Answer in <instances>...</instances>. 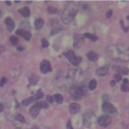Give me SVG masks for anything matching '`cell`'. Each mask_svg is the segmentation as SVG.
Masks as SVG:
<instances>
[{"instance_id": "cell-37", "label": "cell", "mask_w": 129, "mask_h": 129, "mask_svg": "<svg viewBox=\"0 0 129 129\" xmlns=\"http://www.w3.org/2000/svg\"><path fill=\"white\" fill-rule=\"evenodd\" d=\"M32 129H38V128H37V126H33V127H32Z\"/></svg>"}, {"instance_id": "cell-19", "label": "cell", "mask_w": 129, "mask_h": 129, "mask_svg": "<svg viewBox=\"0 0 129 129\" xmlns=\"http://www.w3.org/2000/svg\"><path fill=\"white\" fill-rule=\"evenodd\" d=\"M54 101H55L56 103H58V104H61L62 102H63V96L61 95V94H55L54 95Z\"/></svg>"}, {"instance_id": "cell-17", "label": "cell", "mask_w": 129, "mask_h": 129, "mask_svg": "<svg viewBox=\"0 0 129 129\" xmlns=\"http://www.w3.org/2000/svg\"><path fill=\"white\" fill-rule=\"evenodd\" d=\"M87 57H88V59L90 60V61H97V59H98V54L97 53H95V52H93V51H91V52H89L88 54H87Z\"/></svg>"}, {"instance_id": "cell-27", "label": "cell", "mask_w": 129, "mask_h": 129, "mask_svg": "<svg viewBox=\"0 0 129 129\" xmlns=\"http://www.w3.org/2000/svg\"><path fill=\"white\" fill-rule=\"evenodd\" d=\"M121 91L122 92H128L129 91V87H128V85H122V87H121Z\"/></svg>"}, {"instance_id": "cell-10", "label": "cell", "mask_w": 129, "mask_h": 129, "mask_svg": "<svg viewBox=\"0 0 129 129\" xmlns=\"http://www.w3.org/2000/svg\"><path fill=\"white\" fill-rule=\"evenodd\" d=\"M4 24H5V27H6L7 31H9V32L14 31V29H15V22L13 21L12 18H8V17L5 18V20H4Z\"/></svg>"}, {"instance_id": "cell-18", "label": "cell", "mask_w": 129, "mask_h": 129, "mask_svg": "<svg viewBox=\"0 0 129 129\" xmlns=\"http://www.w3.org/2000/svg\"><path fill=\"white\" fill-rule=\"evenodd\" d=\"M19 13L22 15L23 17L28 18V17L30 16V9H29L28 7H23V8H21V9L19 10Z\"/></svg>"}, {"instance_id": "cell-34", "label": "cell", "mask_w": 129, "mask_h": 129, "mask_svg": "<svg viewBox=\"0 0 129 129\" xmlns=\"http://www.w3.org/2000/svg\"><path fill=\"white\" fill-rule=\"evenodd\" d=\"M17 50H18V51H23V50H24V48H23V47H18V48H17Z\"/></svg>"}, {"instance_id": "cell-12", "label": "cell", "mask_w": 129, "mask_h": 129, "mask_svg": "<svg viewBox=\"0 0 129 129\" xmlns=\"http://www.w3.org/2000/svg\"><path fill=\"white\" fill-rule=\"evenodd\" d=\"M80 110H81V105L79 103H77V102L70 103V105H69V112H70V114H72V115L78 114L80 112Z\"/></svg>"}, {"instance_id": "cell-20", "label": "cell", "mask_w": 129, "mask_h": 129, "mask_svg": "<svg viewBox=\"0 0 129 129\" xmlns=\"http://www.w3.org/2000/svg\"><path fill=\"white\" fill-rule=\"evenodd\" d=\"M96 87H97V82H96L95 80H91V81H90V83H89V86H88L89 90L93 91V90H95V88H96Z\"/></svg>"}, {"instance_id": "cell-28", "label": "cell", "mask_w": 129, "mask_h": 129, "mask_svg": "<svg viewBox=\"0 0 129 129\" xmlns=\"http://www.w3.org/2000/svg\"><path fill=\"white\" fill-rule=\"evenodd\" d=\"M121 80H122V77H121V74H119V73L115 74V82H120Z\"/></svg>"}, {"instance_id": "cell-21", "label": "cell", "mask_w": 129, "mask_h": 129, "mask_svg": "<svg viewBox=\"0 0 129 129\" xmlns=\"http://www.w3.org/2000/svg\"><path fill=\"white\" fill-rule=\"evenodd\" d=\"M84 36H85V37H87V38H89V39H91V40H93V41H97V39H98V37L96 36V35H94V34H90V33H85Z\"/></svg>"}, {"instance_id": "cell-4", "label": "cell", "mask_w": 129, "mask_h": 129, "mask_svg": "<svg viewBox=\"0 0 129 129\" xmlns=\"http://www.w3.org/2000/svg\"><path fill=\"white\" fill-rule=\"evenodd\" d=\"M64 56L67 58V60L72 64V65H79V64L82 62V58L81 57H77L74 52L72 51H67L64 53Z\"/></svg>"}, {"instance_id": "cell-2", "label": "cell", "mask_w": 129, "mask_h": 129, "mask_svg": "<svg viewBox=\"0 0 129 129\" xmlns=\"http://www.w3.org/2000/svg\"><path fill=\"white\" fill-rule=\"evenodd\" d=\"M78 13V5L77 4H73V3H70V4H67L66 7L64 8L63 13H62V21L64 24H69L71 21L74 19Z\"/></svg>"}, {"instance_id": "cell-25", "label": "cell", "mask_w": 129, "mask_h": 129, "mask_svg": "<svg viewBox=\"0 0 129 129\" xmlns=\"http://www.w3.org/2000/svg\"><path fill=\"white\" fill-rule=\"evenodd\" d=\"M48 13H49V14H57V13H58V10H57L56 7L49 6V7H48Z\"/></svg>"}, {"instance_id": "cell-32", "label": "cell", "mask_w": 129, "mask_h": 129, "mask_svg": "<svg viewBox=\"0 0 129 129\" xmlns=\"http://www.w3.org/2000/svg\"><path fill=\"white\" fill-rule=\"evenodd\" d=\"M112 15H113V10H112V9H110L109 12L106 13V18H111V17H112Z\"/></svg>"}, {"instance_id": "cell-26", "label": "cell", "mask_w": 129, "mask_h": 129, "mask_svg": "<svg viewBox=\"0 0 129 129\" xmlns=\"http://www.w3.org/2000/svg\"><path fill=\"white\" fill-rule=\"evenodd\" d=\"M41 42H42V47H44V48H48L49 47V41L46 38H42L41 39Z\"/></svg>"}, {"instance_id": "cell-6", "label": "cell", "mask_w": 129, "mask_h": 129, "mask_svg": "<svg viewBox=\"0 0 129 129\" xmlns=\"http://www.w3.org/2000/svg\"><path fill=\"white\" fill-rule=\"evenodd\" d=\"M42 97H44V93H42L41 90H38L37 93H36V95L31 96V97H29V98H27V99H24V100L22 101V105L27 106V105H29L30 103H33L34 101H36V100H38V99H41Z\"/></svg>"}, {"instance_id": "cell-40", "label": "cell", "mask_w": 129, "mask_h": 129, "mask_svg": "<svg viewBox=\"0 0 129 129\" xmlns=\"http://www.w3.org/2000/svg\"><path fill=\"white\" fill-rule=\"evenodd\" d=\"M0 17H1V12H0Z\"/></svg>"}, {"instance_id": "cell-16", "label": "cell", "mask_w": 129, "mask_h": 129, "mask_svg": "<svg viewBox=\"0 0 129 129\" xmlns=\"http://www.w3.org/2000/svg\"><path fill=\"white\" fill-rule=\"evenodd\" d=\"M44 25H45V21L42 20L41 18H38V19L35 20V22H34V27H35L36 30L41 29L42 27H44Z\"/></svg>"}, {"instance_id": "cell-22", "label": "cell", "mask_w": 129, "mask_h": 129, "mask_svg": "<svg viewBox=\"0 0 129 129\" xmlns=\"http://www.w3.org/2000/svg\"><path fill=\"white\" fill-rule=\"evenodd\" d=\"M36 103H37V105L40 107V109H47V107L49 106L48 102H46V101H37Z\"/></svg>"}, {"instance_id": "cell-31", "label": "cell", "mask_w": 129, "mask_h": 129, "mask_svg": "<svg viewBox=\"0 0 129 129\" xmlns=\"http://www.w3.org/2000/svg\"><path fill=\"white\" fill-rule=\"evenodd\" d=\"M47 100L51 103V102H53V101H54V97H53V96H50V95H49V96H47Z\"/></svg>"}, {"instance_id": "cell-15", "label": "cell", "mask_w": 129, "mask_h": 129, "mask_svg": "<svg viewBox=\"0 0 129 129\" xmlns=\"http://www.w3.org/2000/svg\"><path fill=\"white\" fill-rule=\"evenodd\" d=\"M109 69H110V66L105 65V66L99 67L97 69V71H96V73H97L99 77H104V76H106V74H107V72H109Z\"/></svg>"}, {"instance_id": "cell-8", "label": "cell", "mask_w": 129, "mask_h": 129, "mask_svg": "<svg viewBox=\"0 0 129 129\" xmlns=\"http://www.w3.org/2000/svg\"><path fill=\"white\" fill-rule=\"evenodd\" d=\"M97 123L102 126V127H107L111 123H112V118L109 116V115H102L98 118L97 120Z\"/></svg>"}, {"instance_id": "cell-11", "label": "cell", "mask_w": 129, "mask_h": 129, "mask_svg": "<svg viewBox=\"0 0 129 129\" xmlns=\"http://www.w3.org/2000/svg\"><path fill=\"white\" fill-rule=\"evenodd\" d=\"M16 34L20 35V36H23L24 39H26V40H30L31 39V33H30V32H28V31H26V30H23V29L17 30Z\"/></svg>"}, {"instance_id": "cell-29", "label": "cell", "mask_w": 129, "mask_h": 129, "mask_svg": "<svg viewBox=\"0 0 129 129\" xmlns=\"http://www.w3.org/2000/svg\"><path fill=\"white\" fill-rule=\"evenodd\" d=\"M6 83V78H2L1 79V81H0V87H2V86H4V84Z\"/></svg>"}, {"instance_id": "cell-14", "label": "cell", "mask_w": 129, "mask_h": 129, "mask_svg": "<svg viewBox=\"0 0 129 129\" xmlns=\"http://www.w3.org/2000/svg\"><path fill=\"white\" fill-rule=\"evenodd\" d=\"M113 68L116 70V71H118L119 72V74H128L129 73V69L127 68V67H124V66H120V65H114L113 66Z\"/></svg>"}, {"instance_id": "cell-1", "label": "cell", "mask_w": 129, "mask_h": 129, "mask_svg": "<svg viewBox=\"0 0 129 129\" xmlns=\"http://www.w3.org/2000/svg\"><path fill=\"white\" fill-rule=\"evenodd\" d=\"M109 56L117 61L129 62V48L124 46H110L106 50Z\"/></svg>"}, {"instance_id": "cell-38", "label": "cell", "mask_w": 129, "mask_h": 129, "mask_svg": "<svg viewBox=\"0 0 129 129\" xmlns=\"http://www.w3.org/2000/svg\"><path fill=\"white\" fill-rule=\"evenodd\" d=\"M127 20H128V22H129V16H128V17H127Z\"/></svg>"}, {"instance_id": "cell-5", "label": "cell", "mask_w": 129, "mask_h": 129, "mask_svg": "<svg viewBox=\"0 0 129 129\" xmlns=\"http://www.w3.org/2000/svg\"><path fill=\"white\" fill-rule=\"evenodd\" d=\"M93 119H94V113L91 111H86L83 115V124L86 127L90 128L93 123Z\"/></svg>"}, {"instance_id": "cell-36", "label": "cell", "mask_w": 129, "mask_h": 129, "mask_svg": "<svg viewBox=\"0 0 129 129\" xmlns=\"http://www.w3.org/2000/svg\"><path fill=\"white\" fill-rule=\"evenodd\" d=\"M5 3H6V4H7V5H10V1H6V2H5Z\"/></svg>"}, {"instance_id": "cell-39", "label": "cell", "mask_w": 129, "mask_h": 129, "mask_svg": "<svg viewBox=\"0 0 129 129\" xmlns=\"http://www.w3.org/2000/svg\"><path fill=\"white\" fill-rule=\"evenodd\" d=\"M16 129H22V128H20V127H17V128H16Z\"/></svg>"}, {"instance_id": "cell-24", "label": "cell", "mask_w": 129, "mask_h": 129, "mask_svg": "<svg viewBox=\"0 0 129 129\" xmlns=\"http://www.w3.org/2000/svg\"><path fill=\"white\" fill-rule=\"evenodd\" d=\"M16 119L18 120V121H20L21 123H26V120H25V118L21 115V114H17L16 115Z\"/></svg>"}, {"instance_id": "cell-33", "label": "cell", "mask_w": 129, "mask_h": 129, "mask_svg": "<svg viewBox=\"0 0 129 129\" xmlns=\"http://www.w3.org/2000/svg\"><path fill=\"white\" fill-rule=\"evenodd\" d=\"M3 110H4V107H3V105L0 103V112H3Z\"/></svg>"}, {"instance_id": "cell-3", "label": "cell", "mask_w": 129, "mask_h": 129, "mask_svg": "<svg viewBox=\"0 0 129 129\" xmlns=\"http://www.w3.org/2000/svg\"><path fill=\"white\" fill-rule=\"evenodd\" d=\"M69 93L73 99H81L83 96L87 94V89H86L84 85L83 86H72L69 90Z\"/></svg>"}, {"instance_id": "cell-30", "label": "cell", "mask_w": 129, "mask_h": 129, "mask_svg": "<svg viewBox=\"0 0 129 129\" xmlns=\"http://www.w3.org/2000/svg\"><path fill=\"white\" fill-rule=\"evenodd\" d=\"M66 129H73L72 128V125H71V121L69 120V121H67V123H66Z\"/></svg>"}, {"instance_id": "cell-7", "label": "cell", "mask_w": 129, "mask_h": 129, "mask_svg": "<svg viewBox=\"0 0 129 129\" xmlns=\"http://www.w3.org/2000/svg\"><path fill=\"white\" fill-rule=\"evenodd\" d=\"M102 111L107 115H117V113H118L117 109L110 102H103L102 103Z\"/></svg>"}, {"instance_id": "cell-23", "label": "cell", "mask_w": 129, "mask_h": 129, "mask_svg": "<svg viewBox=\"0 0 129 129\" xmlns=\"http://www.w3.org/2000/svg\"><path fill=\"white\" fill-rule=\"evenodd\" d=\"M9 41H10V44H12L13 46H17L18 42H19V39H18L17 36H12L9 38Z\"/></svg>"}, {"instance_id": "cell-9", "label": "cell", "mask_w": 129, "mask_h": 129, "mask_svg": "<svg viewBox=\"0 0 129 129\" xmlns=\"http://www.w3.org/2000/svg\"><path fill=\"white\" fill-rule=\"evenodd\" d=\"M40 70L42 73H48V72L52 71V66L48 60H44L40 63Z\"/></svg>"}, {"instance_id": "cell-13", "label": "cell", "mask_w": 129, "mask_h": 129, "mask_svg": "<svg viewBox=\"0 0 129 129\" xmlns=\"http://www.w3.org/2000/svg\"><path fill=\"white\" fill-rule=\"evenodd\" d=\"M40 110H41V109L37 105V103L33 104V106H32L31 109H30V115H31V117H32V118H36V117L38 116Z\"/></svg>"}, {"instance_id": "cell-35", "label": "cell", "mask_w": 129, "mask_h": 129, "mask_svg": "<svg viewBox=\"0 0 129 129\" xmlns=\"http://www.w3.org/2000/svg\"><path fill=\"white\" fill-rule=\"evenodd\" d=\"M115 84H116V82H115V81H113V82H112V83H111V85H112V86H114V85H115Z\"/></svg>"}]
</instances>
